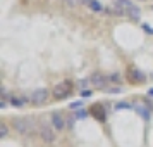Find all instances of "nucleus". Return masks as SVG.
Masks as SVG:
<instances>
[{
  "label": "nucleus",
  "mask_w": 153,
  "mask_h": 147,
  "mask_svg": "<svg viewBox=\"0 0 153 147\" xmlns=\"http://www.w3.org/2000/svg\"><path fill=\"white\" fill-rule=\"evenodd\" d=\"M127 76H129V80L132 83H143L145 81V75L139 69H136V68H129V75Z\"/></svg>",
  "instance_id": "7"
},
{
  "label": "nucleus",
  "mask_w": 153,
  "mask_h": 147,
  "mask_svg": "<svg viewBox=\"0 0 153 147\" xmlns=\"http://www.w3.org/2000/svg\"><path fill=\"white\" fill-rule=\"evenodd\" d=\"M50 121H52V128H55L57 132H64V128H65V119H64V116L60 112H53L52 118H50Z\"/></svg>",
  "instance_id": "5"
},
{
  "label": "nucleus",
  "mask_w": 153,
  "mask_h": 147,
  "mask_svg": "<svg viewBox=\"0 0 153 147\" xmlns=\"http://www.w3.org/2000/svg\"><path fill=\"white\" fill-rule=\"evenodd\" d=\"M90 9L91 11H95V12H100V11H103V5H102L98 0H91L90 2Z\"/></svg>",
  "instance_id": "14"
},
{
  "label": "nucleus",
  "mask_w": 153,
  "mask_h": 147,
  "mask_svg": "<svg viewBox=\"0 0 153 147\" xmlns=\"http://www.w3.org/2000/svg\"><path fill=\"white\" fill-rule=\"evenodd\" d=\"M55 128H50V126H42L40 128V137L45 144H53L55 142Z\"/></svg>",
  "instance_id": "4"
},
{
  "label": "nucleus",
  "mask_w": 153,
  "mask_h": 147,
  "mask_svg": "<svg viewBox=\"0 0 153 147\" xmlns=\"http://www.w3.org/2000/svg\"><path fill=\"white\" fill-rule=\"evenodd\" d=\"M9 102H10V106H14V107H22V106L28 102V99H24V97H12L9 99Z\"/></svg>",
  "instance_id": "12"
},
{
  "label": "nucleus",
  "mask_w": 153,
  "mask_h": 147,
  "mask_svg": "<svg viewBox=\"0 0 153 147\" xmlns=\"http://www.w3.org/2000/svg\"><path fill=\"white\" fill-rule=\"evenodd\" d=\"M122 107H131V104H117V109H122Z\"/></svg>",
  "instance_id": "21"
},
{
  "label": "nucleus",
  "mask_w": 153,
  "mask_h": 147,
  "mask_svg": "<svg viewBox=\"0 0 153 147\" xmlns=\"http://www.w3.org/2000/svg\"><path fill=\"white\" fill-rule=\"evenodd\" d=\"M12 126H14V130L17 133L26 135L31 130V121H28V119H24V118H14L12 119Z\"/></svg>",
  "instance_id": "2"
},
{
  "label": "nucleus",
  "mask_w": 153,
  "mask_h": 147,
  "mask_svg": "<svg viewBox=\"0 0 153 147\" xmlns=\"http://www.w3.org/2000/svg\"><path fill=\"white\" fill-rule=\"evenodd\" d=\"M69 93H71V81L57 85L55 88H53V92H52V95H53L55 100H62V99L69 97Z\"/></svg>",
  "instance_id": "1"
},
{
  "label": "nucleus",
  "mask_w": 153,
  "mask_h": 147,
  "mask_svg": "<svg viewBox=\"0 0 153 147\" xmlns=\"http://www.w3.org/2000/svg\"><path fill=\"white\" fill-rule=\"evenodd\" d=\"M67 4H69L71 7H76V5H79V0H65Z\"/></svg>",
  "instance_id": "18"
},
{
  "label": "nucleus",
  "mask_w": 153,
  "mask_h": 147,
  "mask_svg": "<svg viewBox=\"0 0 153 147\" xmlns=\"http://www.w3.org/2000/svg\"><path fill=\"white\" fill-rule=\"evenodd\" d=\"M7 126L4 125V123H2V125H0V137H2V139H4V137H7Z\"/></svg>",
  "instance_id": "15"
},
{
  "label": "nucleus",
  "mask_w": 153,
  "mask_h": 147,
  "mask_svg": "<svg viewBox=\"0 0 153 147\" xmlns=\"http://www.w3.org/2000/svg\"><path fill=\"white\" fill-rule=\"evenodd\" d=\"M105 11H107L110 16H117V17H122V16H126V12H124L120 7H119L115 2H114L112 5H108V7H105Z\"/></svg>",
  "instance_id": "8"
},
{
  "label": "nucleus",
  "mask_w": 153,
  "mask_h": 147,
  "mask_svg": "<svg viewBox=\"0 0 153 147\" xmlns=\"http://www.w3.org/2000/svg\"><path fill=\"white\" fill-rule=\"evenodd\" d=\"M136 112H138L143 119H150V116H152V112H150V109H148V106H143V104L136 106Z\"/></svg>",
  "instance_id": "9"
},
{
  "label": "nucleus",
  "mask_w": 153,
  "mask_h": 147,
  "mask_svg": "<svg viewBox=\"0 0 153 147\" xmlns=\"http://www.w3.org/2000/svg\"><path fill=\"white\" fill-rule=\"evenodd\" d=\"M91 112H93V114H95V118H98L100 121H103V119H105V111H103V107H102L100 104L93 106V107H91Z\"/></svg>",
  "instance_id": "11"
},
{
  "label": "nucleus",
  "mask_w": 153,
  "mask_h": 147,
  "mask_svg": "<svg viewBox=\"0 0 153 147\" xmlns=\"http://www.w3.org/2000/svg\"><path fill=\"white\" fill-rule=\"evenodd\" d=\"M143 28H145L146 31H148V33H150V35H153V28H150V26H146V24H145V26H143Z\"/></svg>",
  "instance_id": "20"
},
{
  "label": "nucleus",
  "mask_w": 153,
  "mask_h": 147,
  "mask_svg": "<svg viewBox=\"0 0 153 147\" xmlns=\"http://www.w3.org/2000/svg\"><path fill=\"white\" fill-rule=\"evenodd\" d=\"M47 99H48V90H47V88H36V90L31 93V102L36 104V106L45 104Z\"/></svg>",
  "instance_id": "3"
},
{
  "label": "nucleus",
  "mask_w": 153,
  "mask_h": 147,
  "mask_svg": "<svg viewBox=\"0 0 153 147\" xmlns=\"http://www.w3.org/2000/svg\"><path fill=\"white\" fill-rule=\"evenodd\" d=\"M86 116H88V111H84V109H81V111L76 112V118L77 119H83V118H86Z\"/></svg>",
  "instance_id": "17"
},
{
  "label": "nucleus",
  "mask_w": 153,
  "mask_h": 147,
  "mask_svg": "<svg viewBox=\"0 0 153 147\" xmlns=\"http://www.w3.org/2000/svg\"><path fill=\"white\" fill-rule=\"evenodd\" d=\"M115 4H117L119 7L122 9V11H124L126 16H127V11H129V9H131L132 5H134V4H132L131 0H115Z\"/></svg>",
  "instance_id": "13"
},
{
  "label": "nucleus",
  "mask_w": 153,
  "mask_h": 147,
  "mask_svg": "<svg viewBox=\"0 0 153 147\" xmlns=\"http://www.w3.org/2000/svg\"><path fill=\"white\" fill-rule=\"evenodd\" d=\"M90 81H91V85H93L95 88H102V90H105L108 78H105L103 75H100V73H95V75L90 78Z\"/></svg>",
  "instance_id": "6"
},
{
  "label": "nucleus",
  "mask_w": 153,
  "mask_h": 147,
  "mask_svg": "<svg viewBox=\"0 0 153 147\" xmlns=\"http://www.w3.org/2000/svg\"><path fill=\"white\" fill-rule=\"evenodd\" d=\"M90 2H91V0H79V4H83V5H84V4H90Z\"/></svg>",
  "instance_id": "22"
},
{
  "label": "nucleus",
  "mask_w": 153,
  "mask_h": 147,
  "mask_svg": "<svg viewBox=\"0 0 153 147\" xmlns=\"http://www.w3.org/2000/svg\"><path fill=\"white\" fill-rule=\"evenodd\" d=\"M127 17H131L132 21H139V17H141V11H139L138 5H132V7L127 11Z\"/></svg>",
  "instance_id": "10"
},
{
  "label": "nucleus",
  "mask_w": 153,
  "mask_h": 147,
  "mask_svg": "<svg viewBox=\"0 0 153 147\" xmlns=\"http://www.w3.org/2000/svg\"><path fill=\"white\" fill-rule=\"evenodd\" d=\"M108 80L114 81V83H119V81H120V75H119V73H114L112 76H108Z\"/></svg>",
  "instance_id": "16"
},
{
  "label": "nucleus",
  "mask_w": 153,
  "mask_h": 147,
  "mask_svg": "<svg viewBox=\"0 0 153 147\" xmlns=\"http://www.w3.org/2000/svg\"><path fill=\"white\" fill-rule=\"evenodd\" d=\"M81 95H83V97H90L91 92H90V90H84V92H81Z\"/></svg>",
  "instance_id": "19"
}]
</instances>
